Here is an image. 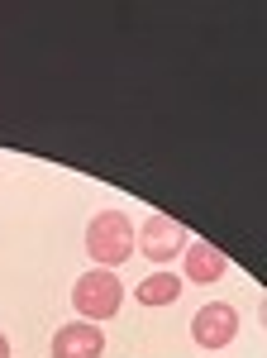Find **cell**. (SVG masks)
I'll use <instances>...</instances> for the list:
<instances>
[{
  "instance_id": "6da1fadb",
  "label": "cell",
  "mask_w": 267,
  "mask_h": 358,
  "mask_svg": "<svg viewBox=\"0 0 267 358\" xmlns=\"http://www.w3.org/2000/svg\"><path fill=\"white\" fill-rule=\"evenodd\" d=\"M86 253L96 258V268H120L134 258V220L124 210H96L86 224Z\"/></svg>"
},
{
  "instance_id": "7a4b0ae2",
  "label": "cell",
  "mask_w": 267,
  "mask_h": 358,
  "mask_svg": "<svg viewBox=\"0 0 267 358\" xmlns=\"http://www.w3.org/2000/svg\"><path fill=\"white\" fill-rule=\"evenodd\" d=\"M72 306H77L81 320L101 325V320H110V315H120V306H124V282L110 273V268H91V273L77 277Z\"/></svg>"
},
{
  "instance_id": "3957f363",
  "label": "cell",
  "mask_w": 267,
  "mask_h": 358,
  "mask_svg": "<svg viewBox=\"0 0 267 358\" xmlns=\"http://www.w3.org/2000/svg\"><path fill=\"white\" fill-rule=\"evenodd\" d=\"M134 244H138V253H143L148 263L167 268L172 258H182V253H187V244H191V229H187L182 220H172V215H148V220L138 224Z\"/></svg>"
},
{
  "instance_id": "277c9868",
  "label": "cell",
  "mask_w": 267,
  "mask_h": 358,
  "mask_svg": "<svg viewBox=\"0 0 267 358\" xmlns=\"http://www.w3.org/2000/svg\"><path fill=\"white\" fill-rule=\"evenodd\" d=\"M234 334H239V310L229 301H205L191 315V339L201 349H229Z\"/></svg>"
},
{
  "instance_id": "5b68a950",
  "label": "cell",
  "mask_w": 267,
  "mask_h": 358,
  "mask_svg": "<svg viewBox=\"0 0 267 358\" xmlns=\"http://www.w3.org/2000/svg\"><path fill=\"white\" fill-rule=\"evenodd\" d=\"M106 354V334L91 320H72V325H57L53 334V358H101Z\"/></svg>"
},
{
  "instance_id": "8992f818",
  "label": "cell",
  "mask_w": 267,
  "mask_h": 358,
  "mask_svg": "<svg viewBox=\"0 0 267 358\" xmlns=\"http://www.w3.org/2000/svg\"><path fill=\"white\" fill-rule=\"evenodd\" d=\"M224 273H229V258H224L210 239H191L187 258H182V282H201V287H210V282H219Z\"/></svg>"
},
{
  "instance_id": "52a82bcc",
  "label": "cell",
  "mask_w": 267,
  "mask_h": 358,
  "mask_svg": "<svg viewBox=\"0 0 267 358\" xmlns=\"http://www.w3.org/2000/svg\"><path fill=\"white\" fill-rule=\"evenodd\" d=\"M177 296H182V277L172 273V268H158L153 277H143L134 287V301L138 306H172Z\"/></svg>"
},
{
  "instance_id": "ba28073f",
  "label": "cell",
  "mask_w": 267,
  "mask_h": 358,
  "mask_svg": "<svg viewBox=\"0 0 267 358\" xmlns=\"http://www.w3.org/2000/svg\"><path fill=\"white\" fill-rule=\"evenodd\" d=\"M0 358H15V349H10V339L0 334Z\"/></svg>"
}]
</instances>
